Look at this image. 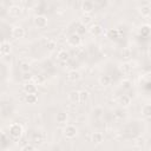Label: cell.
Wrapping results in <instances>:
<instances>
[{"mask_svg":"<svg viewBox=\"0 0 151 151\" xmlns=\"http://www.w3.org/2000/svg\"><path fill=\"white\" fill-rule=\"evenodd\" d=\"M21 133H22V127H21V125L14 123V124H12V125L9 126V134H11L13 138H15V139L19 138V137L21 136Z\"/></svg>","mask_w":151,"mask_h":151,"instance_id":"1","label":"cell"},{"mask_svg":"<svg viewBox=\"0 0 151 151\" xmlns=\"http://www.w3.org/2000/svg\"><path fill=\"white\" fill-rule=\"evenodd\" d=\"M77 132H78V130L74 125H66V127L64 129V133H65L66 138H74Z\"/></svg>","mask_w":151,"mask_h":151,"instance_id":"2","label":"cell"},{"mask_svg":"<svg viewBox=\"0 0 151 151\" xmlns=\"http://www.w3.org/2000/svg\"><path fill=\"white\" fill-rule=\"evenodd\" d=\"M24 35H25V29L21 26H14L12 28V37L13 38L20 39V38H24Z\"/></svg>","mask_w":151,"mask_h":151,"instance_id":"3","label":"cell"},{"mask_svg":"<svg viewBox=\"0 0 151 151\" xmlns=\"http://www.w3.org/2000/svg\"><path fill=\"white\" fill-rule=\"evenodd\" d=\"M34 25H35L37 27H39V28L46 27V25H47V19H46V17H44V15H37V17L34 18Z\"/></svg>","mask_w":151,"mask_h":151,"instance_id":"4","label":"cell"},{"mask_svg":"<svg viewBox=\"0 0 151 151\" xmlns=\"http://www.w3.org/2000/svg\"><path fill=\"white\" fill-rule=\"evenodd\" d=\"M24 90L26 94H34L37 93V85L34 83H26L24 86Z\"/></svg>","mask_w":151,"mask_h":151,"instance_id":"5","label":"cell"},{"mask_svg":"<svg viewBox=\"0 0 151 151\" xmlns=\"http://www.w3.org/2000/svg\"><path fill=\"white\" fill-rule=\"evenodd\" d=\"M90 32H91L92 35L98 37V35H100V34L103 33V26L99 25V24H94V25H92V26L90 27Z\"/></svg>","mask_w":151,"mask_h":151,"instance_id":"6","label":"cell"},{"mask_svg":"<svg viewBox=\"0 0 151 151\" xmlns=\"http://www.w3.org/2000/svg\"><path fill=\"white\" fill-rule=\"evenodd\" d=\"M9 52H11V45H9V42L4 40L1 42V46H0V53H1V55H6Z\"/></svg>","mask_w":151,"mask_h":151,"instance_id":"7","label":"cell"},{"mask_svg":"<svg viewBox=\"0 0 151 151\" xmlns=\"http://www.w3.org/2000/svg\"><path fill=\"white\" fill-rule=\"evenodd\" d=\"M68 99H70L72 103H74V104L80 103V94H79V91H72V92H70Z\"/></svg>","mask_w":151,"mask_h":151,"instance_id":"8","label":"cell"},{"mask_svg":"<svg viewBox=\"0 0 151 151\" xmlns=\"http://www.w3.org/2000/svg\"><path fill=\"white\" fill-rule=\"evenodd\" d=\"M68 42H70L72 46H77V45H79V44H80V35L77 34V33L72 34V35L68 38Z\"/></svg>","mask_w":151,"mask_h":151,"instance_id":"9","label":"cell"},{"mask_svg":"<svg viewBox=\"0 0 151 151\" xmlns=\"http://www.w3.org/2000/svg\"><path fill=\"white\" fill-rule=\"evenodd\" d=\"M103 139H104V136L101 132H94L92 134V142L96 144H100L103 142Z\"/></svg>","mask_w":151,"mask_h":151,"instance_id":"10","label":"cell"},{"mask_svg":"<svg viewBox=\"0 0 151 151\" xmlns=\"http://www.w3.org/2000/svg\"><path fill=\"white\" fill-rule=\"evenodd\" d=\"M67 77H68V79H70V80L76 81V80H78V79L80 78V73H79L78 71H76V70H72V71H70V72H68Z\"/></svg>","mask_w":151,"mask_h":151,"instance_id":"11","label":"cell"},{"mask_svg":"<svg viewBox=\"0 0 151 151\" xmlns=\"http://www.w3.org/2000/svg\"><path fill=\"white\" fill-rule=\"evenodd\" d=\"M140 14L144 17H150L151 15V6L149 5H144L140 7Z\"/></svg>","mask_w":151,"mask_h":151,"instance_id":"12","label":"cell"},{"mask_svg":"<svg viewBox=\"0 0 151 151\" xmlns=\"http://www.w3.org/2000/svg\"><path fill=\"white\" fill-rule=\"evenodd\" d=\"M25 101L28 103V104H35V103L38 101V97H37L35 93H34V94H26Z\"/></svg>","mask_w":151,"mask_h":151,"instance_id":"13","label":"cell"},{"mask_svg":"<svg viewBox=\"0 0 151 151\" xmlns=\"http://www.w3.org/2000/svg\"><path fill=\"white\" fill-rule=\"evenodd\" d=\"M81 8L84 9V12H90L93 9V2L92 1H85L81 4Z\"/></svg>","mask_w":151,"mask_h":151,"instance_id":"14","label":"cell"},{"mask_svg":"<svg viewBox=\"0 0 151 151\" xmlns=\"http://www.w3.org/2000/svg\"><path fill=\"white\" fill-rule=\"evenodd\" d=\"M66 120H67V114H66L65 112H59V113L57 114V123L63 124V123H65Z\"/></svg>","mask_w":151,"mask_h":151,"instance_id":"15","label":"cell"},{"mask_svg":"<svg viewBox=\"0 0 151 151\" xmlns=\"http://www.w3.org/2000/svg\"><path fill=\"white\" fill-rule=\"evenodd\" d=\"M142 113L143 116L145 117H151V105L150 104H146L142 107Z\"/></svg>","mask_w":151,"mask_h":151,"instance_id":"16","label":"cell"},{"mask_svg":"<svg viewBox=\"0 0 151 151\" xmlns=\"http://www.w3.org/2000/svg\"><path fill=\"white\" fill-rule=\"evenodd\" d=\"M99 83H100V85H103V86H107V85H110V83H111V78H110L109 76H101V77L99 78Z\"/></svg>","mask_w":151,"mask_h":151,"instance_id":"17","label":"cell"},{"mask_svg":"<svg viewBox=\"0 0 151 151\" xmlns=\"http://www.w3.org/2000/svg\"><path fill=\"white\" fill-rule=\"evenodd\" d=\"M58 59H59L60 61H63V63L67 61V60H68V53H67L66 51H60V52L58 53Z\"/></svg>","mask_w":151,"mask_h":151,"instance_id":"18","label":"cell"},{"mask_svg":"<svg viewBox=\"0 0 151 151\" xmlns=\"http://www.w3.org/2000/svg\"><path fill=\"white\" fill-rule=\"evenodd\" d=\"M119 103H120V105H123V106H129V105L131 104V99H130V97H127V96H123V97H120Z\"/></svg>","mask_w":151,"mask_h":151,"instance_id":"19","label":"cell"},{"mask_svg":"<svg viewBox=\"0 0 151 151\" xmlns=\"http://www.w3.org/2000/svg\"><path fill=\"white\" fill-rule=\"evenodd\" d=\"M79 94H80V103H84L88 99V92L87 91H80Z\"/></svg>","mask_w":151,"mask_h":151,"instance_id":"20","label":"cell"},{"mask_svg":"<svg viewBox=\"0 0 151 151\" xmlns=\"http://www.w3.org/2000/svg\"><path fill=\"white\" fill-rule=\"evenodd\" d=\"M35 144H41L42 143V136L40 134V133H35L34 136H33V139H32Z\"/></svg>","mask_w":151,"mask_h":151,"instance_id":"21","label":"cell"},{"mask_svg":"<svg viewBox=\"0 0 151 151\" xmlns=\"http://www.w3.org/2000/svg\"><path fill=\"white\" fill-rule=\"evenodd\" d=\"M118 34H119V31L118 29H110L109 31V38H118Z\"/></svg>","mask_w":151,"mask_h":151,"instance_id":"22","label":"cell"},{"mask_svg":"<svg viewBox=\"0 0 151 151\" xmlns=\"http://www.w3.org/2000/svg\"><path fill=\"white\" fill-rule=\"evenodd\" d=\"M85 31H86V26H84L81 22L78 25V28H77V34H83V33H85Z\"/></svg>","mask_w":151,"mask_h":151,"instance_id":"23","label":"cell"},{"mask_svg":"<svg viewBox=\"0 0 151 151\" xmlns=\"http://www.w3.org/2000/svg\"><path fill=\"white\" fill-rule=\"evenodd\" d=\"M91 22V17L90 15H84L83 18H81V24L84 25V26H86L87 24H90Z\"/></svg>","mask_w":151,"mask_h":151,"instance_id":"24","label":"cell"},{"mask_svg":"<svg viewBox=\"0 0 151 151\" xmlns=\"http://www.w3.org/2000/svg\"><path fill=\"white\" fill-rule=\"evenodd\" d=\"M21 151H34V146H33L32 144H26V145L21 149Z\"/></svg>","mask_w":151,"mask_h":151,"instance_id":"25","label":"cell"},{"mask_svg":"<svg viewBox=\"0 0 151 151\" xmlns=\"http://www.w3.org/2000/svg\"><path fill=\"white\" fill-rule=\"evenodd\" d=\"M150 31H151V28H150L149 26H143V27H142V33H143L144 35H146Z\"/></svg>","mask_w":151,"mask_h":151,"instance_id":"26","label":"cell"},{"mask_svg":"<svg viewBox=\"0 0 151 151\" xmlns=\"http://www.w3.org/2000/svg\"><path fill=\"white\" fill-rule=\"evenodd\" d=\"M9 12H11V13H13V14H15V13L20 12V8H19V7H17V6H12V7L9 8Z\"/></svg>","mask_w":151,"mask_h":151,"instance_id":"27","label":"cell"},{"mask_svg":"<svg viewBox=\"0 0 151 151\" xmlns=\"http://www.w3.org/2000/svg\"><path fill=\"white\" fill-rule=\"evenodd\" d=\"M24 80L25 81H27V80H29V79H32V74L29 73V72H25V74H24Z\"/></svg>","mask_w":151,"mask_h":151,"instance_id":"28","label":"cell"},{"mask_svg":"<svg viewBox=\"0 0 151 151\" xmlns=\"http://www.w3.org/2000/svg\"><path fill=\"white\" fill-rule=\"evenodd\" d=\"M114 116H116L117 118H122V117L124 116V113H122V111H120V110H116V113H114Z\"/></svg>","mask_w":151,"mask_h":151,"instance_id":"29","label":"cell"},{"mask_svg":"<svg viewBox=\"0 0 151 151\" xmlns=\"http://www.w3.org/2000/svg\"><path fill=\"white\" fill-rule=\"evenodd\" d=\"M47 47H48L50 50H53V48L55 47V44H54L53 41H50V42H48V45H47Z\"/></svg>","mask_w":151,"mask_h":151,"instance_id":"30","label":"cell"},{"mask_svg":"<svg viewBox=\"0 0 151 151\" xmlns=\"http://www.w3.org/2000/svg\"><path fill=\"white\" fill-rule=\"evenodd\" d=\"M124 70H125V72H129L130 71V65L129 64H125L124 65Z\"/></svg>","mask_w":151,"mask_h":151,"instance_id":"31","label":"cell"},{"mask_svg":"<svg viewBox=\"0 0 151 151\" xmlns=\"http://www.w3.org/2000/svg\"><path fill=\"white\" fill-rule=\"evenodd\" d=\"M22 68H24L25 71H27L29 67H28V65H27V64H22Z\"/></svg>","mask_w":151,"mask_h":151,"instance_id":"32","label":"cell"},{"mask_svg":"<svg viewBox=\"0 0 151 151\" xmlns=\"http://www.w3.org/2000/svg\"><path fill=\"white\" fill-rule=\"evenodd\" d=\"M149 24L151 25V15H150V18H149Z\"/></svg>","mask_w":151,"mask_h":151,"instance_id":"33","label":"cell"}]
</instances>
